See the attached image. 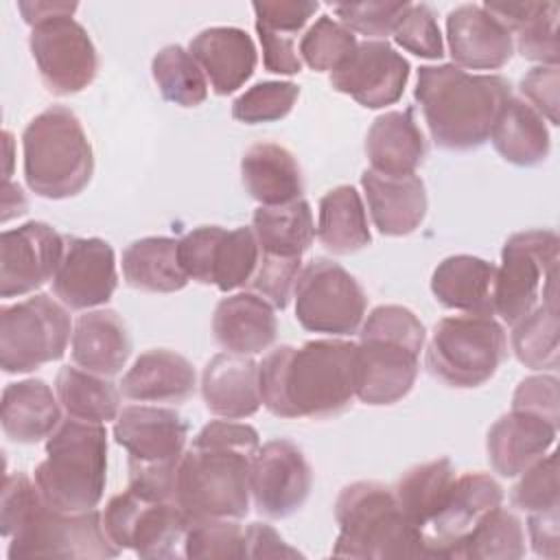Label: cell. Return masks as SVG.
I'll list each match as a JSON object with an SVG mask.
<instances>
[{
  "label": "cell",
  "mask_w": 560,
  "mask_h": 560,
  "mask_svg": "<svg viewBox=\"0 0 560 560\" xmlns=\"http://www.w3.org/2000/svg\"><path fill=\"white\" fill-rule=\"evenodd\" d=\"M525 556L521 518L501 505L488 512L459 542L453 558L462 560H516Z\"/></svg>",
  "instance_id": "obj_39"
},
{
  "label": "cell",
  "mask_w": 560,
  "mask_h": 560,
  "mask_svg": "<svg viewBox=\"0 0 560 560\" xmlns=\"http://www.w3.org/2000/svg\"><path fill=\"white\" fill-rule=\"evenodd\" d=\"M103 514L109 540L122 551L140 558H184V538L190 525L188 514L175 499H158L127 488L114 494Z\"/></svg>",
  "instance_id": "obj_12"
},
{
  "label": "cell",
  "mask_w": 560,
  "mask_h": 560,
  "mask_svg": "<svg viewBox=\"0 0 560 560\" xmlns=\"http://www.w3.org/2000/svg\"><path fill=\"white\" fill-rule=\"evenodd\" d=\"M217 343L234 354H258L267 350L278 335L273 306L254 291H241L223 298L212 315Z\"/></svg>",
  "instance_id": "obj_26"
},
{
  "label": "cell",
  "mask_w": 560,
  "mask_h": 560,
  "mask_svg": "<svg viewBox=\"0 0 560 560\" xmlns=\"http://www.w3.org/2000/svg\"><path fill=\"white\" fill-rule=\"evenodd\" d=\"M225 228L199 225L179 238V262L190 280L212 284V260Z\"/></svg>",
  "instance_id": "obj_51"
},
{
  "label": "cell",
  "mask_w": 560,
  "mask_h": 560,
  "mask_svg": "<svg viewBox=\"0 0 560 560\" xmlns=\"http://www.w3.org/2000/svg\"><path fill=\"white\" fill-rule=\"evenodd\" d=\"M529 542L536 556L556 560L560 553V529H558V508L545 512H532L527 518Z\"/></svg>",
  "instance_id": "obj_58"
},
{
  "label": "cell",
  "mask_w": 560,
  "mask_h": 560,
  "mask_svg": "<svg viewBox=\"0 0 560 560\" xmlns=\"http://www.w3.org/2000/svg\"><path fill=\"white\" fill-rule=\"evenodd\" d=\"M125 282L138 291L173 293L188 284L179 262V241L171 236H147L122 252Z\"/></svg>",
  "instance_id": "obj_34"
},
{
  "label": "cell",
  "mask_w": 560,
  "mask_h": 560,
  "mask_svg": "<svg viewBox=\"0 0 560 560\" xmlns=\"http://www.w3.org/2000/svg\"><path fill=\"white\" fill-rule=\"evenodd\" d=\"M260 46H262V63L267 72L273 74H298L302 70V59L295 48V37L267 31L256 26Z\"/></svg>",
  "instance_id": "obj_56"
},
{
  "label": "cell",
  "mask_w": 560,
  "mask_h": 560,
  "mask_svg": "<svg viewBox=\"0 0 560 560\" xmlns=\"http://www.w3.org/2000/svg\"><path fill=\"white\" fill-rule=\"evenodd\" d=\"M63 238V256L52 278V291L59 302L72 311H88L109 302L118 287L112 245L96 236Z\"/></svg>",
  "instance_id": "obj_18"
},
{
  "label": "cell",
  "mask_w": 560,
  "mask_h": 560,
  "mask_svg": "<svg viewBox=\"0 0 560 560\" xmlns=\"http://www.w3.org/2000/svg\"><path fill=\"white\" fill-rule=\"evenodd\" d=\"M431 140L444 151L479 149L512 98L501 74H472L453 63L420 66L413 90Z\"/></svg>",
  "instance_id": "obj_3"
},
{
  "label": "cell",
  "mask_w": 560,
  "mask_h": 560,
  "mask_svg": "<svg viewBox=\"0 0 560 560\" xmlns=\"http://www.w3.org/2000/svg\"><path fill=\"white\" fill-rule=\"evenodd\" d=\"M28 203L26 197L22 192V188L18 184H13L11 179H4V197H2V221L7 223L13 217H22L26 212Z\"/></svg>",
  "instance_id": "obj_60"
},
{
  "label": "cell",
  "mask_w": 560,
  "mask_h": 560,
  "mask_svg": "<svg viewBox=\"0 0 560 560\" xmlns=\"http://www.w3.org/2000/svg\"><path fill=\"white\" fill-rule=\"evenodd\" d=\"M192 363L166 348L142 352L120 381V392L138 402H184L195 394Z\"/></svg>",
  "instance_id": "obj_28"
},
{
  "label": "cell",
  "mask_w": 560,
  "mask_h": 560,
  "mask_svg": "<svg viewBox=\"0 0 560 560\" xmlns=\"http://www.w3.org/2000/svg\"><path fill=\"white\" fill-rule=\"evenodd\" d=\"M265 409L278 418H330L357 396V343L326 337L278 346L258 363Z\"/></svg>",
  "instance_id": "obj_1"
},
{
  "label": "cell",
  "mask_w": 560,
  "mask_h": 560,
  "mask_svg": "<svg viewBox=\"0 0 560 560\" xmlns=\"http://www.w3.org/2000/svg\"><path fill=\"white\" fill-rule=\"evenodd\" d=\"M510 492L514 508L532 514L558 508V455L549 453L518 475Z\"/></svg>",
  "instance_id": "obj_47"
},
{
  "label": "cell",
  "mask_w": 560,
  "mask_h": 560,
  "mask_svg": "<svg viewBox=\"0 0 560 560\" xmlns=\"http://www.w3.org/2000/svg\"><path fill=\"white\" fill-rule=\"evenodd\" d=\"M0 424L9 440L35 444L61 424V402L42 378L9 383L0 400Z\"/></svg>",
  "instance_id": "obj_29"
},
{
  "label": "cell",
  "mask_w": 560,
  "mask_h": 560,
  "mask_svg": "<svg viewBox=\"0 0 560 560\" xmlns=\"http://www.w3.org/2000/svg\"><path fill=\"white\" fill-rule=\"evenodd\" d=\"M258 258L260 247L252 228L225 230L214 249L212 284L223 293L245 287L258 267Z\"/></svg>",
  "instance_id": "obj_42"
},
{
  "label": "cell",
  "mask_w": 560,
  "mask_h": 560,
  "mask_svg": "<svg viewBox=\"0 0 560 560\" xmlns=\"http://www.w3.org/2000/svg\"><path fill=\"white\" fill-rule=\"evenodd\" d=\"M361 186L368 199V212L383 236H407L420 228L427 217V188L413 175H381L363 171Z\"/></svg>",
  "instance_id": "obj_23"
},
{
  "label": "cell",
  "mask_w": 560,
  "mask_h": 560,
  "mask_svg": "<svg viewBox=\"0 0 560 560\" xmlns=\"http://www.w3.org/2000/svg\"><path fill=\"white\" fill-rule=\"evenodd\" d=\"M77 2H52V0H35V2H18V9L24 18V22L35 28L44 22H50L55 18H66L74 15Z\"/></svg>",
  "instance_id": "obj_59"
},
{
  "label": "cell",
  "mask_w": 560,
  "mask_h": 560,
  "mask_svg": "<svg viewBox=\"0 0 560 560\" xmlns=\"http://www.w3.org/2000/svg\"><path fill=\"white\" fill-rule=\"evenodd\" d=\"M411 2H348V4H332L335 15L339 22L352 31L361 33L365 37L383 39L387 35H394V28L402 13L407 11Z\"/></svg>",
  "instance_id": "obj_49"
},
{
  "label": "cell",
  "mask_w": 560,
  "mask_h": 560,
  "mask_svg": "<svg viewBox=\"0 0 560 560\" xmlns=\"http://www.w3.org/2000/svg\"><path fill=\"white\" fill-rule=\"evenodd\" d=\"M370 168L381 175H413L427 155L424 136L411 109H394L374 118L365 136Z\"/></svg>",
  "instance_id": "obj_30"
},
{
  "label": "cell",
  "mask_w": 560,
  "mask_h": 560,
  "mask_svg": "<svg viewBox=\"0 0 560 560\" xmlns=\"http://www.w3.org/2000/svg\"><path fill=\"white\" fill-rule=\"evenodd\" d=\"M72 322L63 304L46 293L0 308V368L26 374L59 361L72 339Z\"/></svg>",
  "instance_id": "obj_11"
},
{
  "label": "cell",
  "mask_w": 560,
  "mask_h": 560,
  "mask_svg": "<svg viewBox=\"0 0 560 560\" xmlns=\"http://www.w3.org/2000/svg\"><path fill=\"white\" fill-rule=\"evenodd\" d=\"M453 66L468 70L503 68L514 52L512 33L483 4H462L446 18Z\"/></svg>",
  "instance_id": "obj_21"
},
{
  "label": "cell",
  "mask_w": 560,
  "mask_h": 560,
  "mask_svg": "<svg viewBox=\"0 0 560 560\" xmlns=\"http://www.w3.org/2000/svg\"><path fill=\"white\" fill-rule=\"evenodd\" d=\"M293 300L300 326L328 337L357 332L368 308V295L359 280L328 258H315L300 271Z\"/></svg>",
  "instance_id": "obj_13"
},
{
  "label": "cell",
  "mask_w": 560,
  "mask_h": 560,
  "mask_svg": "<svg viewBox=\"0 0 560 560\" xmlns=\"http://www.w3.org/2000/svg\"><path fill=\"white\" fill-rule=\"evenodd\" d=\"M252 230L260 254L284 260H302L315 238L313 212L306 199L284 206H258L252 214Z\"/></svg>",
  "instance_id": "obj_35"
},
{
  "label": "cell",
  "mask_w": 560,
  "mask_h": 560,
  "mask_svg": "<svg viewBox=\"0 0 560 560\" xmlns=\"http://www.w3.org/2000/svg\"><path fill=\"white\" fill-rule=\"evenodd\" d=\"M558 249L553 230H525L505 241L492 291V308L501 322L514 326L540 300L558 302Z\"/></svg>",
  "instance_id": "obj_8"
},
{
  "label": "cell",
  "mask_w": 560,
  "mask_h": 560,
  "mask_svg": "<svg viewBox=\"0 0 560 560\" xmlns=\"http://www.w3.org/2000/svg\"><path fill=\"white\" fill-rule=\"evenodd\" d=\"M70 352L74 365L101 376H114L131 354L127 324L112 308L85 311L74 322Z\"/></svg>",
  "instance_id": "obj_27"
},
{
  "label": "cell",
  "mask_w": 560,
  "mask_h": 560,
  "mask_svg": "<svg viewBox=\"0 0 560 560\" xmlns=\"http://www.w3.org/2000/svg\"><path fill=\"white\" fill-rule=\"evenodd\" d=\"M184 558H245V529L236 518H195L184 538Z\"/></svg>",
  "instance_id": "obj_44"
},
{
  "label": "cell",
  "mask_w": 560,
  "mask_h": 560,
  "mask_svg": "<svg viewBox=\"0 0 560 560\" xmlns=\"http://www.w3.org/2000/svg\"><path fill=\"white\" fill-rule=\"evenodd\" d=\"M188 52L219 96H228L245 85L258 61L254 39L236 26L203 28L190 39Z\"/></svg>",
  "instance_id": "obj_24"
},
{
  "label": "cell",
  "mask_w": 560,
  "mask_h": 560,
  "mask_svg": "<svg viewBox=\"0 0 560 560\" xmlns=\"http://www.w3.org/2000/svg\"><path fill=\"white\" fill-rule=\"evenodd\" d=\"M558 66H536L521 79V92L527 103L551 125H558Z\"/></svg>",
  "instance_id": "obj_55"
},
{
  "label": "cell",
  "mask_w": 560,
  "mask_h": 560,
  "mask_svg": "<svg viewBox=\"0 0 560 560\" xmlns=\"http://www.w3.org/2000/svg\"><path fill=\"white\" fill-rule=\"evenodd\" d=\"M508 357V337L492 315H451L435 324L427 370L448 387L470 389L490 381Z\"/></svg>",
  "instance_id": "obj_9"
},
{
  "label": "cell",
  "mask_w": 560,
  "mask_h": 560,
  "mask_svg": "<svg viewBox=\"0 0 560 560\" xmlns=\"http://www.w3.org/2000/svg\"><path fill=\"white\" fill-rule=\"evenodd\" d=\"M313 472L304 453L289 440L262 444L252 462L249 492L267 518H287L308 499Z\"/></svg>",
  "instance_id": "obj_16"
},
{
  "label": "cell",
  "mask_w": 560,
  "mask_h": 560,
  "mask_svg": "<svg viewBox=\"0 0 560 560\" xmlns=\"http://www.w3.org/2000/svg\"><path fill=\"white\" fill-rule=\"evenodd\" d=\"M315 234L328 252L339 256L354 254L370 245L372 234L368 225V212L354 186H335L319 199Z\"/></svg>",
  "instance_id": "obj_36"
},
{
  "label": "cell",
  "mask_w": 560,
  "mask_h": 560,
  "mask_svg": "<svg viewBox=\"0 0 560 560\" xmlns=\"http://www.w3.org/2000/svg\"><path fill=\"white\" fill-rule=\"evenodd\" d=\"M55 392L70 418L105 424L120 413V389L107 376L79 365H63L57 372Z\"/></svg>",
  "instance_id": "obj_37"
},
{
  "label": "cell",
  "mask_w": 560,
  "mask_h": 560,
  "mask_svg": "<svg viewBox=\"0 0 560 560\" xmlns=\"http://www.w3.org/2000/svg\"><path fill=\"white\" fill-rule=\"evenodd\" d=\"M556 422L512 409L510 413L501 416L488 431V462L501 477H518L523 470L547 455L556 442Z\"/></svg>",
  "instance_id": "obj_22"
},
{
  "label": "cell",
  "mask_w": 560,
  "mask_h": 560,
  "mask_svg": "<svg viewBox=\"0 0 560 560\" xmlns=\"http://www.w3.org/2000/svg\"><path fill=\"white\" fill-rule=\"evenodd\" d=\"M302 553L289 547L282 536L267 523L245 527V558H300Z\"/></svg>",
  "instance_id": "obj_57"
},
{
  "label": "cell",
  "mask_w": 560,
  "mask_h": 560,
  "mask_svg": "<svg viewBox=\"0 0 560 560\" xmlns=\"http://www.w3.org/2000/svg\"><path fill=\"white\" fill-rule=\"evenodd\" d=\"M339 534L332 556L357 560L427 558L420 529L402 514L392 488L381 481H354L335 501Z\"/></svg>",
  "instance_id": "obj_5"
},
{
  "label": "cell",
  "mask_w": 560,
  "mask_h": 560,
  "mask_svg": "<svg viewBox=\"0 0 560 560\" xmlns=\"http://www.w3.org/2000/svg\"><path fill=\"white\" fill-rule=\"evenodd\" d=\"M503 501V488L486 472H464L453 479L440 512L422 529L427 558H453L472 527Z\"/></svg>",
  "instance_id": "obj_17"
},
{
  "label": "cell",
  "mask_w": 560,
  "mask_h": 560,
  "mask_svg": "<svg viewBox=\"0 0 560 560\" xmlns=\"http://www.w3.org/2000/svg\"><path fill=\"white\" fill-rule=\"evenodd\" d=\"M24 179L44 199L79 195L94 175V151L77 114L63 105L39 112L22 131Z\"/></svg>",
  "instance_id": "obj_7"
},
{
  "label": "cell",
  "mask_w": 560,
  "mask_h": 560,
  "mask_svg": "<svg viewBox=\"0 0 560 560\" xmlns=\"http://www.w3.org/2000/svg\"><path fill=\"white\" fill-rule=\"evenodd\" d=\"M558 4L536 2L525 22L514 31L518 52L540 66H558Z\"/></svg>",
  "instance_id": "obj_46"
},
{
  "label": "cell",
  "mask_w": 560,
  "mask_h": 560,
  "mask_svg": "<svg viewBox=\"0 0 560 560\" xmlns=\"http://www.w3.org/2000/svg\"><path fill=\"white\" fill-rule=\"evenodd\" d=\"M42 499L59 512L96 510L107 481V431L101 422L70 418L46 440V457L35 468Z\"/></svg>",
  "instance_id": "obj_6"
},
{
  "label": "cell",
  "mask_w": 560,
  "mask_h": 560,
  "mask_svg": "<svg viewBox=\"0 0 560 560\" xmlns=\"http://www.w3.org/2000/svg\"><path fill=\"white\" fill-rule=\"evenodd\" d=\"M302 271V260H284L260 254L258 267L249 280L254 293L262 295L273 308H287L293 298L295 280Z\"/></svg>",
  "instance_id": "obj_50"
},
{
  "label": "cell",
  "mask_w": 560,
  "mask_h": 560,
  "mask_svg": "<svg viewBox=\"0 0 560 560\" xmlns=\"http://www.w3.org/2000/svg\"><path fill=\"white\" fill-rule=\"evenodd\" d=\"M114 440L129 453V464L177 466L188 440V424L175 409L129 405L114 420Z\"/></svg>",
  "instance_id": "obj_20"
},
{
  "label": "cell",
  "mask_w": 560,
  "mask_h": 560,
  "mask_svg": "<svg viewBox=\"0 0 560 560\" xmlns=\"http://www.w3.org/2000/svg\"><path fill=\"white\" fill-rule=\"evenodd\" d=\"M120 549L109 540L98 510L59 512L42 497L9 538L7 558H114Z\"/></svg>",
  "instance_id": "obj_10"
},
{
  "label": "cell",
  "mask_w": 560,
  "mask_h": 560,
  "mask_svg": "<svg viewBox=\"0 0 560 560\" xmlns=\"http://www.w3.org/2000/svg\"><path fill=\"white\" fill-rule=\"evenodd\" d=\"M494 276L497 267L492 262L470 254H455L435 267L431 276V293L446 308L494 315Z\"/></svg>",
  "instance_id": "obj_32"
},
{
  "label": "cell",
  "mask_w": 560,
  "mask_h": 560,
  "mask_svg": "<svg viewBox=\"0 0 560 560\" xmlns=\"http://www.w3.org/2000/svg\"><path fill=\"white\" fill-rule=\"evenodd\" d=\"M488 140L505 162L516 166H536L547 160L551 149L545 118L516 96L503 105Z\"/></svg>",
  "instance_id": "obj_33"
},
{
  "label": "cell",
  "mask_w": 560,
  "mask_h": 560,
  "mask_svg": "<svg viewBox=\"0 0 560 560\" xmlns=\"http://www.w3.org/2000/svg\"><path fill=\"white\" fill-rule=\"evenodd\" d=\"M151 74L160 94L179 107H197L208 98V79L201 66L179 44H168L153 57Z\"/></svg>",
  "instance_id": "obj_40"
},
{
  "label": "cell",
  "mask_w": 560,
  "mask_h": 560,
  "mask_svg": "<svg viewBox=\"0 0 560 560\" xmlns=\"http://www.w3.org/2000/svg\"><path fill=\"white\" fill-rule=\"evenodd\" d=\"M4 149H7V168H4V179L11 175V162H13V138L9 131H4Z\"/></svg>",
  "instance_id": "obj_61"
},
{
  "label": "cell",
  "mask_w": 560,
  "mask_h": 560,
  "mask_svg": "<svg viewBox=\"0 0 560 560\" xmlns=\"http://www.w3.org/2000/svg\"><path fill=\"white\" fill-rule=\"evenodd\" d=\"M300 88L293 81H260L232 103V116L245 125L282 120L295 105Z\"/></svg>",
  "instance_id": "obj_45"
},
{
  "label": "cell",
  "mask_w": 560,
  "mask_h": 560,
  "mask_svg": "<svg viewBox=\"0 0 560 560\" xmlns=\"http://www.w3.org/2000/svg\"><path fill=\"white\" fill-rule=\"evenodd\" d=\"M516 359L529 370H556L560 359L558 302H542L514 324L510 337Z\"/></svg>",
  "instance_id": "obj_41"
},
{
  "label": "cell",
  "mask_w": 560,
  "mask_h": 560,
  "mask_svg": "<svg viewBox=\"0 0 560 560\" xmlns=\"http://www.w3.org/2000/svg\"><path fill=\"white\" fill-rule=\"evenodd\" d=\"M28 48L42 83L57 96L83 92L98 72L96 48L72 15L31 28Z\"/></svg>",
  "instance_id": "obj_14"
},
{
  "label": "cell",
  "mask_w": 560,
  "mask_h": 560,
  "mask_svg": "<svg viewBox=\"0 0 560 560\" xmlns=\"http://www.w3.org/2000/svg\"><path fill=\"white\" fill-rule=\"evenodd\" d=\"M66 238L44 221H28L0 234V295L22 298L55 278Z\"/></svg>",
  "instance_id": "obj_15"
},
{
  "label": "cell",
  "mask_w": 560,
  "mask_h": 560,
  "mask_svg": "<svg viewBox=\"0 0 560 560\" xmlns=\"http://www.w3.org/2000/svg\"><path fill=\"white\" fill-rule=\"evenodd\" d=\"M252 9L256 13V26L295 37L306 26V22L315 15L319 4L304 2V0H273V2H254Z\"/></svg>",
  "instance_id": "obj_52"
},
{
  "label": "cell",
  "mask_w": 560,
  "mask_h": 560,
  "mask_svg": "<svg viewBox=\"0 0 560 560\" xmlns=\"http://www.w3.org/2000/svg\"><path fill=\"white\" fill-rule=\"evenodd\" d=\"M394 39L416 57L440 59L444 55V42L435 13L424 2H411L407 7L394 28Z\"/></svg>",
  "instance_id": "obj_48"
},
{
  "label": "cell",
  "mask_w": 560,
  "mask_h": 560,
  "mask_svg": "<svg viewBox=\"0 0 560 560\" xmlns=\"http://www.w3.org/2000/svg\"><path fill=\"white\" fill-rule=\"evenodd\" d=\"M241 179L260 206H284L302 199L304 177L293 153L273 142H258L243 153Z\"/></svg>",
  "instance_id": "obj_31"
},
{
  "label": "cell",
  "mask_w": 560,
  "mask_h": 560,
  "mask_svg": "<svg viewBox=\"0 0 560 560\" xmlns=\"http://www.w3.org/2000/svg\"><path fill=\"white\" fill-rule=\"evenodd\" d=\"M39 490L35 481L28 479L24 472H13L4 477L2 486V501H0V534L11 538L26 512L37 503Z\"/></svg>",
  "instance_id": "obj_54"
},
{
  "label": "cell",
  "mask_w": 560,
  "mask_h": 560,
  "mask_svg": "<svg viewBox=\"0 0 560 560\" xmlns=\"http://www.w3.org/2000/svg\"><path fill=\"white\" fill-rule=\"evenodd\" d=\"M512 409L527 411L560 424L558 378L553 374H536L523 378L512 396Z\"/></svg>",
  "instance_id": "obj_53"
},
{
  "label": "cell",
  "mask_w": 560,
  "mask_h": 560,
  "mask_svg": "<svg viewBox=\"0 0 560 560\" xmlns=\"http://www.w3.org/2000/svg\"><path fill=\"white\" fill-rule=\"evenodd\" d=\"M357 35L330 15H322L300 39V59L315 72L337 70L357 48Z\"/></svg>",
  "instance_id": "obj_43"
},
{
  "label": "cell",
  "mask_w": 560,
  "mask_h": 560,
  "mask_svg": "<svg viewBox=\"0 0 560 560\" xmlns=\"http://www.w3.org/2000/svg\"><path fill=\"white\" fill-rule=\"evenodd\" d=\"M453 479L455 468L451 459L440 457L411 466L392 488L398 508L420 529V534L444 505Z\"/></svg>",
  "instance_id": "obj_38"
},
{
  "label": "cell",
  "mask_w": 560,
  "mask_h": 560,
  "mask_svg": "<svg viewBox=\"0 0 560 560\" xmlns=\"http://www.w3.org/2000/svg\"><path fill=\"white\" fill-rule=\"evenodd\" d=\"M409 79V61L383 39H365L330 72V85L368 109L396 103Z\"/></svg>",
  "instance_id": "obj_19"
},
{
  "label": "cell",
  "mask_w": 560,
  "mask_h": 560,
  "mask_svg": "<svg viewBox=\"0 0 560 560\" xmlns=\"http://www.w3.org/2000/svg\"><path fill=\"white\" fill-rule=\"evenodd\" d=\"M260 448L258 431L234 420H212L184 451L175 501L195 518H243L249 512V472Z\"/></svg>",
  "instance_id": "obj_2"
},
{
  "label": "cell",
  "mask_w": 560,
  "mask_h": 560,
  "mask_svg": "<svg viewBox=\"0 0 560 560\" xmlns=\"http://www.w3.org/2000/svg\"><path fill=\"white\" fill-rule=\"evenodd\" d=\"M424 324L398 304L376 306L361 324L357 343V398L372 407L405 398L420 370Z\"/></svg>",
  "instance_id": "obj_4"
},
{
  "label": "cell",
  "mask_w": 560,
  "mask_h": 560,
  "mask_svg": "<svg viewBox=\"0 0 560 560\" xmlns=\"http://www.w3.org/2000/svg\"><path fill=\"white\" fill-rule=\"evenodd\" d=\"M201 396L208 411L219 418L243 420L254 416L262 405L258 363L245 354H214L201 372Z\"/></svg>",
  "instance_id": "obj_25"
}]
</instances>
